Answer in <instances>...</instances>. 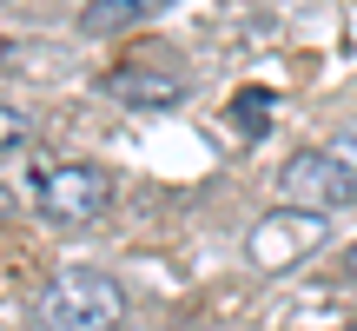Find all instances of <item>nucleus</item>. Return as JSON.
Here are the masks:
<instances>
[{"mask_svg":"<svg viewBox=\"0 0 357 331\" xmlns=\"http://www.w3.org/2000/svg\"><path fill=\"white\" fill-rule=\"evenodd\" d=\"M324 153H331L337 166H351V172H357V126H344V133H331V140H324Z\"/></svg>","mask_w":357,"mask_h":331,"instance_id":"8","label":"nucleus"},{"mask_svg":"<svg viewBox=\"0 0 357 331\" xmlns=\"http://www.w3.org/2000/svg\"><path fill=\"white\" fill-rule=\"evenodd\" d=\"M106 93L126 100V106H178L185 100V80L153 73V66H119V73H106Z\"/></svg>","mask_w":357,"mask_h":331,"instance_id":"5","label":"nucleus"},{"mask_svg":"<svg viewBox=\"0 0 357 331\" xmlns=\"http://www.w3.org/2000/svg\"><path fill=\"white\" fill-rule=\"evenodd\" d=\"M172 0H86L79 7V34H132V27H146L153 13H166Z\"/></svg>","mask_w":357,"mask_h":331,"instance_id":"6","label":"nucleus"},{"mask_svg":"<svg viewBox=\"0 0 357 331\" xmlns=\"http://www.w3.org/2000/svg\"><path fill=\"white\" fill-rule=\"evenodd\" d=\"M331 239V219L324 212H298V205H278V212H265L252 226V239H245V252H252L258 272H291L305 265L318 245Z\"/></svg>","mask_w":357,"mask_h":331,"instance_id":"3","label":"nucleus"},{"mask_svg":"<svg viewBox=\"0 0 357 331\" xmlns=\"http://www.w3.org/2000/svg\"><path fill=\"white\" fill-rule=\"evenodd\" d=\"M26 192H33L40 219H53V226H93L113 212V179L93 159H40Z\"/></svg>","mask_w":357,"mask_h":331,"instance_id":"2","label":"nucleus"},{"mask_svg":"<svg viewBox=\"0 0 357 331\" xmlns=\"http://www.w3.org/2000/svg\"><path fill=\"white\" fill-rule=\"evenodd\" d=\"M7 205H13V199H7V186H0V219H7Z\"/></svg>","mask_w":357,"mask_h":331,"instance_id":"10","label":"nucleus"},{"mask_svg":"<svg viewBox=\"0 0 357 331\" xmlns=\"http://www.w3.org/2000/svg\"><path fill=\"white\" fill-rule=\"evenodd\" d=\"M40 325L47 331H119L126 325V285L93 265L53 272L40 292Z\"/></svg>","mask_w":357,"mask_h":331,"instance_id":"1","label":"nucleus"},{"mask_svg":"<svg viewBox=\"0 0 357 331\" xmlns=\"http://www.w3.org/2000/svg\"><path fill=\"white\" fill-rule=\"evenodd\" d=\"M13 146H26V119L0 100V153H13Z\"/></svg>","mask_w":357,"mask_h":331,"instance_id":"7","label":"nucleus"},{"mask_svg":"<svg viewBox=\"0 0 357 331\" xmlns=\"http://www.w3.org/2000/svg\"><path fill=\"white\" fill-rule=\"evenodd\" d=\"M344 265H351V279H357V245H351V252H344Z\"/></svg>","mask_w":357,"mask_h":331,"instance_id":"9","label":"nucleus"},{"mask_svg":"<svg viewBox=\"0 0 357 331\" xmlns=\"http://www.w3.org/2000/svg\"><path fill=\"white\" fill-rule=\"evenodd\" d=\"M278 192L284 205H298V212H344V205H357V172L351 166H337L324 146H311V153H291L278 172Z\"/></svg>","mask_w":357,"mask_h":331,"instance_id":"4","label":"nucleus"},{"mask_svg":"<svg viewBox=\"0 0 357 331\" xmlns=\"http://www.w3.org/2000/svg\"><path fill=\"white\" fill-rule=\"evenodd\" d=\"M344 331H357V318H351V325H344Z\"/></svg>","mask_w":357,"mask_h":331,"instance_id":"11","label":"nucleus"}]
</instances>
